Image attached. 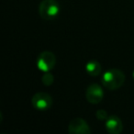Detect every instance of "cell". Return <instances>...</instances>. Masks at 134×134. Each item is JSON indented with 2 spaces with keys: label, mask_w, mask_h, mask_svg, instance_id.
Masks as SVG:
<instances>
[{
  "label": "cell",
  "mask_w": 134,
  "mask_h": 134,
  "mask_svg": "<svg viewBox=\"0 0 134 134\" xmlns=\"http://www.w3.org/2000/svg\"><path fill=\"white\" fill-rule=\"evenodd\" d=\"M60 9L57 0H41L39 6L40 17L44 20H52L58 17Z\"/></svg>",
  "instance_id": "obj_2"
},
{
  "label": "cell",
  "mask_w": 134,
  "mask_h": 134,
  "mask_svg": "<svg viewBox=\"0 0 134 134\" xmlns=\"http://www.w3.org/2000/svg\"><path fill=\"white\" fill-rule=\"evenodd\" d=\"M96 117L98 120L100 121H106L107 119L108 118V112L104 109H98L97 112H96Z\"/></svg>",
  "instance_id": "obj_10"
},
{
  "label": "cell",
  "mask_w": 134,
  "mask_h": 134,
  "mask_svg": "<svg viewBox=\"0 0 134 134\" xmlns=\"http://www.w3.org/2000/svg\"><path fill=\"white\" fill-rule=\"evenodd\" d=\"M31 104L35 109L40 111H45L52 107V98L48 93L38 92L32 97Z\"/></svg>",
  "instance_id": "obj_4"
},
{
  "label": "cell",
  "mask_w": 134,
  "mask_h": 134,
  "mask_svg": "<svg viewBox=\"0 0 134 134\" xmlns=\"http://www.w3.org/2000/svg\"><path fill=\"white\" fill-rule=\"evenodd\" d=\"M105 127L108 133L110 134H119L123 130V123L121 119L117 116H108L107 119Z\"/></svg>",
  "instance_id": "obj_7"
},
{
  "label": "cell",
  "mask_w": 134,
  "mask_h": 134,
  "mask_svg": "<svg viewBox=\"0 0 134 134\" xmlns=\"http://www.w3.org/2000/svg\"><path fill=\"white\" fill-rule=\"evenodd\" d=\"M125 75L123 72L117 68L108 69L103 74L101 82L104 87L108 90H116L121 87L125 82Z\"/></svg>",
  "instance_id": "obj_1"
},
{
  "label": "cell",
  "mask_w": 134,
  "mask_h": 134,
  "mask_svg": "<svg viewBox=\"0 0 134 134\" xmlns=\"http://www.w3.org/2000/svg\"><path fill=\"white\" fill-rule=\"evenodd\" d=\"M86 71L90 76H97L101 74L102 67L101 64L96 60H90L86 64Z\"/></svg>",
  "instance_id": "obj_8"
},
{
  "label": "cell",
  "mask_w": 134,
  "mask_h": 134,
  "mask_svg": "<svg viewBox=\"0 0 134 134\" xmlns=\"http://www.w3.org/2000/svg\"><path fill=\"white\" fill-rule=\"evenodd\" d=\"M41 82L44 86H50L53 84L54 82V77L50 72H47V73H44L43 76L41 77Z\"/></svg>",
  "instance_id": "obj_9"
},
{
  "label": "cell",
  "mask_w": 134,
  "mask_h": 134,
  "mask_svg": "<svg viewBox=\"0 0 134 134\" xmlns=\"http://www.w3.org/2000/svg\"><path fill=\"white\" fill-rule=\"evenodd\" d=\"M104 97V91L98 84H91L86 91V98L90 104H98Z\"/></svg>",
  "instance_id": "obj_6"
},
{
  "label": "cell",
  "mask_w": 134,
  "mask_h": 134,
  "mask_svg": "<svg viewBox=\"0 0 134 134\" xmlns=\"http://www.w3.org/2000/svg\"><path fill=\"white\" fill-rule=\"evenodd\" d=\"M68 132L70 134H90L91 130L88 123L82 118H75L70 121L68 125Z\"/></svg>",
  "instance_id": "obj_5"
},
{
  "label": "cell",
  "mask_w": 134,
  "mask_h": 134,
  "mask_svg": "<svg viewBox=\"0 0 134 134\" xmlns=\"http://www.w3.org/2000/svg\"><path fill=\"white\" fill-rule=\"evenodd\" d=\"M132 76H133V78H134V70H133V72H132Z\"/></svg>",
  "instance_id": "obj_11"
},
{
  "label": "cell",
  "mask_w": 134,
  "mask_h": 134,
  "mask_svg": "<svg viewBox=\"0 0 134 134\" xmlns=\"http://www.w3.org/2000/svg\"><path fill=\"white\" fill-rule=\"evenodd\" d=\"M56 64V57L53 52L44 51L39 53L36 59V65L38 69L43 73L51 72Z\"/></svg>",
  "instance_id": "obj_3"
}]
</instances>
